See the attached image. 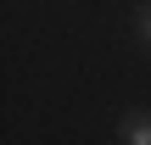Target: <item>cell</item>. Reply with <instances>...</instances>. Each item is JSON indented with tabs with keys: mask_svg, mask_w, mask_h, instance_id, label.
Listing matches in <instances>:
<instances>
[{
	"mask_svg": "<svg viewBox=\"0 0 151 145\" xmlns=\"http://www.w3.org/2000/svg\"><path fill=\"white\" fill-rule=\"evenodd\" d=\"M118 140L123 145H151V112H129L118 123Z\"/></svg>",
	"mask_w": 151,
	"mask_h": 145,
	"instance_id": "cell-1",
	"label": "cell"
},
{
	"mask_svg": "<svg viewBox=\"0 0 151 145\" xmlns=\"http://www.w3.org/2000/svg\"><path fill=\"white\" fill-rule=\"evenodd\" d=\"M134 28H140V39H146V45H151V0H146V6H140V17H134Z\"/></svg>",
	"mask_w": 151,
	"mask_h": 145,
	"instance_id": "cell-2",
	"label": "cell"
}]
</instances>
